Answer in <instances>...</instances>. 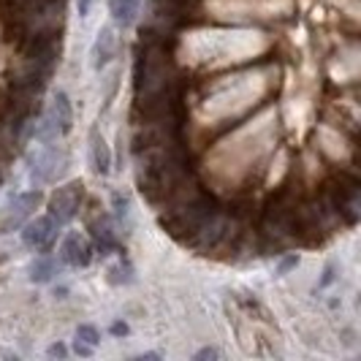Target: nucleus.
<instances>
[{
    "instance_id": "obj_4",
    "label": "nucleus",
    "mask_w": 361,
    "mask_h": 361,
    "mask_svg": "<svg viewBox=\"0 0 361 361\" xmlns=\"http://www.w3.org/2000/svg\"><path fill=\"white\" fill-rule=\"evenodd\" d=\"M82 182H68L63 188H57L52 196H49V217H52L57 226H66L71 223L79 207H82Z\"/></svg>"
},
{
    "instance_id": "obj_13",
    "label": "nucleus",
    "mask_w": 361,
    "mask_h": 361,
    "mask_svg": "<svg viewBox=\"0 0 361 361\" xmlns=\"http://www.w3.org/2000/svg\"><path fill=\"white\" fill-rule=\"evenodd\" d=\"M54 261L52 258H38L36 264L30 267V280L33 283H47V280H52V274H54Z\"/></svg>"
},
{
    "instance_id": "obj_8",
    "label": "nucleus",
    "mask_w": 361,
    "mask_h": 361,
    "mask_svg": "<svg viewBox=\"0 0 361 361\" xmlns=\"http://www.w3.org/2000/svg\"><path fill=\"white\" fill-rule=\"evenodd\" d=\"M92 258V245L79 234H68L60 245V261L68 267H87Z\"/></svg>"
},
{
    "instance_id": "obj_3",
    "label": "nucleus",
    "mask_w": 361,
    "mask_h": 361,
    "mask_svg": "<svg viewBox=\"0 0 361 361\" xmlns=\"http://www.w3.org/2000/svg\"><path fill=\"white\" fill-rule=\"evenodd\" d=\"M73 126V109H71V101H68V95L66 92H57L52 98V106L49 111L44 114V120H41V126H38V139L41 142H54L57 136H66Z\"/></svg>"
},
{
    "instance_id": "obj_1",
    "label": "nucleus",
    "mask_w": 361,
    "mask_h": 361,
    "mask_svg": "<svg viewBox=\"0 0 361 361\" xmlns=\"http://www.w3.org/2000/svg\"><path fill=\"white\" fill-rule=\"evenodd\" d=\"M63 22L66 0H27L19 14L22 38H60Z\"/></svg>"
},
{
    "instance_id": "obj_17",
    "label": "nucleus",
    "mask_w": 361,
    "mask_h": 361,
    "mask_svg": "<svg viewBox=\"0 0 361 361\" xmlns=\"http://www.w3.org/2000/svg\"><path fill=\"white\" fill-rule=\"evenodd\" d=\"M92 0H76V8H79V17H87L90 14Z\"/></svg>"
},
{
    "instance_id": "obj_10",
    "label": "nucleus",
    "mask_w": 361,
    "mask_h": 361,
    "mask_svg": "<svg viewBox=\"0 0 361 361\" xmlns=\"http://www.w3.org/2000/svg\"><path fill=\"white\" fill-rule=\"evenodd\" d=\"M114 54H117V36H114L111 27H104L95 38V44H92V68L95 71L106 68Z\"/></svg>"
},
{
    "instance_id": "obj_18",
    "label": "nucleus",
    "mask_w": 361,
    "mask_h": 361,
    "mask_svg": "<svg viewBox=\"0 0 361 361\" xmlns=\"http://www.w3.org/2000/svg\"><path fill=\"white\" fill-rule=\"evenodd\" d=\"M76 353H79V356H90V353H92V348H90V345L76 343Z\"/></svg>"
},
{
    "instance_id": "obj_7",
    "label": "nucleus",
    "mask_w": 361,
    "mask_h": 361,
    "mask_svg": "<svg viewBox=\"0 0 361 361\" xmlns=\"http://www.w3.org/2000/svg\"><path fill=\"white\" fill-rule=\"evenodd\" d=\"M87 228H90L92 239H95V245H98V250L101 255L111 253L114 247H117V231H114V220L109 215H104L101 209L95 212V215L87 217Z\"/></svg>"
},
{
    "instance_id": "obj_6",
    "label": "nucleus",
    "mask_w": 361,
    "mask_h": 361,
    "mask_svg": "<svg viewBox=\"0 0 361 361\" xmlns=\"http://www.w3.org/2000/svg\"><path fill=\"white\" fill-rule=\"evenodd\" d=\"M57 228H60V226H57L49 215L27 220V223H25V231H22V242H25L27 247H33V250H44L54 239Z\"/></svg>"
},
{
    "instance_id": "obj_14",
    "label": "nucleus",
    "mask_w": 361,
    "mask_h": 361,
    "mask_svg": "<svg viewBox=\"0 0 361 361\" xmlns=\"http://www.w3.org/2000/svg\"><path fill=\"white\" fill-rule=\"evenodd\" d=\"M76 343L95 348V345L101 343V334H98V329H95V326H79V329H76Z\"/></svg>"
},
{
    "instance_id": "obj_5",
    "label": "nucleus",
    "mask_w": 361,
    "mask_h": 361,
    "mask_svg": "<svg viewBox=\"0 0 361 361\" xmlns=\"http://www.w3.org/2000/svg\"><path fill=\"white\" fill-rule=\"evenodd\" d=\"M41 193L30 190V193H22L14 201H8L3 209H0V234H8V231H17L25 220H30V215L36 212Z\"/></svg>"
},
{
    "instance_id": "obj_15",
    "label": "nucleus",
    "mask_w": 361,
    "mask_h": 361,
    "mask_svg": "<svg viewBox=\"0 0 361 361\" xmlns=\"http://www.w3.org/2000/svg\"><path fill=\"white\" fill-rule=\"evenodd\" d=\"M128 209H130V201H128V196L117 193V196H114V217H117V223L128 220Z\"/></svg>"
},
{
    "instance_id": "obj_9",
    "label": "nucleus",
    "mask_w": 361,
    "mask_h": 361,
    "mask_svg": "<svg viewBox=\"0 0 361 361\" xmlns=\"http://www.w3.org/2000/svg\"><path fill=\"white\" fill-rule=\"evenodd\" d=\"M60 163H63V152H60L57 147L47 145V149H41L36 155V161H33V180H38V182L52 180L54 174L63 169Z\"/></svg>"
},
{
    "instance_id": "obj_11",
    "label": "nucleus",
    "mask_w": 361,
    "mask_h": 361,
    "mask_svg": "<svg viewBox=\"0 0 361 361\" xmlns=\"http://www.w3.org/2000/svg\"><path fill=\"white\" fill-rule=\"evenodd\" d=\"M90 163H92V171L106 177L109 169H111V149H109L106 139L98 133V128H92L90 133Z\"/></svg>"
},
{
    "instance_id": "obj_19",
    "label": "nucleus",
    "mask_w": 361,
    "mask_h": 361,
    "mask_svg": "<svg viewBox=\"0 0 361 361\" xmlns=\"http://www.w3.org/2000/svg\"><path fill=\"white\" fill-rule=\"evenodd\" d=\"M111 334H117V337H120V334H128V326L126 324H114V326H111Z\"/></svg>"
},
{
    "instance_id": "obj_16",
    "label": "nucleus",
    "mask_w": 361,
    "mask_h": 361,
    "mask_svg": "<svg viewBox=\"0 0 361 361\" xmlns=\"http://www.w3.org/2000/svg\"><path fill=\"white\" fill-rule=\"evenodd\" d=\"M217 356H220V353H217L215 348H204V350H199V353H196L193 359L201 361V359H217Z\"/></svg>"
},
{
    "instance_id": "obj_20",
    "label": "nucleus",
    "mask_w": 361,
    "mask_h": 361,
    "mask_svg": "<svg viewBox=\"0 0 361 361\" xmlns=\"http://www.w3.org/2000/svg\"><path fill=\"white\" fill-rule=\"evenodd\" d=\"M49 356H66V348L63 345H52L49 348Z\"/></svg>"
},
{
    "instance_id": "obj_2",
    "label": "nucleus",
    "mask_w": 361,
    "mask_h": 361,
    "mask_svg": "<svg viewBox=\"0 0 361 361\" xmlns=\"http://www.w3.org/2000/svg\"><path fill=\"white\" fill-rule=\"evenodd\" d=\"M324 201L331 207V212L340 217V223L353 226L361 215V196H359V182L356 180H340L329 185Z\"/></svg>"
},
{
    "instance_id": "obj_12",
    "label": "nucleus",
    "mask_w": 361,
    "mask_h": 361,
    "mask_svg": "<svg viewBox=\"0 0 361 361\" xmlns=\"http://www.w3.org/2000/svg\"><path fill=\"white\" fill-rule=\"evenodd\" d=\"M139 6H142V0H111V17H114L117 25L128 27L136 17Z\"/></svg>"
}]
</instances>
